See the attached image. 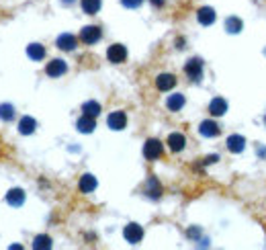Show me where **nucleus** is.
<instances>
[{
  "label": "nucleus",
  "instance_id": "nucleus-1",
  "mask_svg": "<svg viewBox=\"0 0 266 250\" xmlns=\"http://www.w3.org/2000/svg\"><path fill=\"white\" fill-rule=\"evenodd\" d=\"M162 152H164V146H162V142L156 140V138H150V140L144 144V156H146V160H150V162L158 160V158L162 156Z\"/></svg>",
  "mask_w": 266,
  "mask_h": 250
},
{
  "label": "nucleus",
  "instance_id": "nucleus-2",
  "mask_svg": "<svg viewBox=\"0 0 266 250\" xmlns=\"http://www.w3.org/2000/svg\"><path fill=\"white\" fill-rule=\"evenodd\" d=\"M184 74L192 80V82H198L203 78V60H198V58H192L186 62L184 66Z\"/></svg>",
  "mask_w": 266,
  "mask_h": 250
},
{
  "label": "nucleus",
  "instance_id": "nucleus-3",
  "mask_svg": "<svg viewBox=\"0 0 266 250\" xmlns=\"http://www.w3.org/2000/svg\"><path fill=\"white\" fill-rule=\"evenodd\" d=\"M100 37H102V31L96 25H86L80 31V41L86 43V45H94L96 41H100Z\"/></svg>",
  "mask_w": 266,
  "mask_h": 250
},
{
  "label": "nucleus",
  "instance_id": "nucleus-4",
  "mask_svg": "<svg viewBox=\"0 0 266 250\" xmlns=\"http://www.w3.org/2000/svg\"><path fill=\"white\" fill-rule=\"evenodd\" d=\"M123 238L129 244H140L142 238H144V228H142L140 223H127L125 230H123Z\"/></svg>",
  "mask_w": 266,
  "mask_h": 250
},
{
  "label": "nucleus",
  "instance_id": "nucleus-5",
  "mask_svg": "<svg viewBox=\"0 0 266 250\" xmlns=\"http://www.w3.org/2000/svg\"><path fill=\"white\" fill-rule=\"evenodd\" d=\"M106 58L108 62H113V64H123L127 60V50H125V45L121 43H113L110 48L106 50Z\"/></svg>",
  "mask_w": 266,
  "mask_h": 250
},
{
  "label": "nucleus",
  "instance_id": "nucleus-6",
  "mask_svg": "<svg viewBox=\"0 0 266 250\" xmlns=\"http://www.w3.org/2000/svg\"><path fill=\"white\" fill-rule=\"evenodd\" d=\"M66 72H68V64H66L64 60H52L48 66H46V74L50 76V78H60V76H64Z\"/></svg>",
  "mask_w": 266,
  "mask_h": 250
},
{
  "label": "nucleus",
  "instance_id": "nucleus-7",
  "mask_svg": "<svg viewBox=\"0 0 266 250\" xmlns=\"http://www.w3.org/2000/svg\"><path fill=\"white\" fill-rule=\"evenodd\" d=\"M106 125L113 129V131H121V129H125V125H127V115L123 111H113L110 115L106 117Z\"/></svg>",
  "mask_w": 266,
  "mask_h": 250
},
{
  "label": "nucleus",
  "instance_id": "nucleus-8",
  "mask_svg": "<svg viewBox=\"0 0 266 250\" xmlns=\"http://www.w3.org/2000/svg\"><path fill=\"white\" fill-rule=\"evenodd\" d=\"M76 43H78V39H76L72 33H62V35L56 39V45H58L62 52H74V50H76Z\"/></svg>",
  "mask_w": 266,
  "mask_h": 250
},
{
  "label": "nucleus",
  "instance_id": "nucleus-9",
  "mask_svg": "<svg viewBox=\"0 0 266 250\" xmlns=\"http://www.w3.org/2000/svg\"><path fill=\"white\" fill-rule=\"evenodd\" d=\"M4 201L8 203L10 207H20L25 203V191L23 189H10L8 193H6V197H4Z\"/></svg>",
  "mask_w": 266,
  "mask_h": 250
},
{
  "label": "nucleus",
  "instance_id": "nucleus-10",
  "mask_svg": "<svg viewBox=\"0 0 266 250\" xmlns=\"http://www.w3.org/2000/svg\"><path fill=\"white\" fill-rule=\"evenodd\" d=\"M244 148H246V138H244V135L234 133L228 138V150L232 154H240V152H244Z\"/></svg>",
  "mask_w": 266,
  "mask_h": 250
},
{
  "label": "nucleus",
  "instance_id": "nucleus-11",
  "mask_svg": "<svg viewBox=\"0 0 266 250\" xmlns=\"http://www.w3.org/2000/svg\"><path fill=\"white\" fill-rule=\"evenodd\" d=\"M96 176L94 174H90V172H86V174H82L80 176V183H78V189L82 191V193H92L94 189H96Z\"/></svg>",
  "mask_w": 266,
  "mask_h": 250
},
{
  "label": "nucleus",
  "instance_id": "nucleus-12",
  "mask_svg": "<svg viewBox=\"0 0 266 250\" xmlns=\"http://www.w3.org/2000/svg\"><path fill=\"white\" fill-rule=\"evenodd\" d=\"M184 146H186V138L182 133H170L168 135V148L172 152H182Z\"/></svg>",
  "mask_w": 266,
  "mask_h": 250
},
{
  "label": "nucleus",
  "instance_id": "nucleus-13",
  "mask_svg": "<svg viewBox=\"0 0 266 250\" xmlns=\"http://www.w3.org/2000/svg\"><path fill=\"white\" fill-rule=\"evenodd\" d=\"M96 117H90V115H82L78 121H76V127L80 133H92L94 127H96Z\"/></svg>",
  "mask_w": 266,
  "mask_h": 250
},
{
  "label": "nucleus",
  "instance_id": "nucleus-14",
  "mask_svg": "<svg viewBox=\"0 0 266 250\" xmlns=\"http://www.w3.org/2000/svg\"><path fill=\"white\" fill-rule=\"evenodd\" d=\"M146 195L150 199H158L162 195V185L158 183V178L156 176H150L148 178V183H146Z\"/></svg>",
  "mask_w": 266,
  "mask_h": 250
},
{
  "label": "nucleus",
  "instance_id": "nucleus-15",
  "mask_svg": "<svg viewBox=\"0 0 266 250\" xmlns=\"http://www.w3.org/2000/svg\"><path fill=\"white\" fill-rule=\"evenodd\" d=\"M226 111H228V103L221 99V97H215L211 103H209V113L213 117H221V115H226Z\"/></svg>",
  "mask_w": 266,
  "mask_h": 250
},
{
  "label": "nucleus",
  "instance_id": "nucleus-16",
  "mask_svg": "<svg viewBox=\"0 0 266 250\" xmlns=\"http://www.w3.org/2000/svg\"><path fill=\"white\" fill-rule=\"evenodd\" d=\"M176 84V76L174 74H160L156 78V86L158 90H162V93H168V90H172Z\"/></svg>",
  "mask_w": 266,
  "mask_h": 250
},
{
  "label": "nucleus",
  "instance_id": "nucleus-17",
  "mask_svg": "<svg viewBox=\"0 0 266 250\" xmlns=\"http://www.w3.org/2000/svg\"><path fill=\"white\" fill-rule=\"evenodd\" d=\"M219 125L215 121H203L201 125H198V133L203 135V138H215V135H219Z\"/></svg>",
  "mask_w": 266,
  "mask_h": 250
},
{
  "label": "nucleus",
  "instance_id": "nucleus-18",
  "mask_svg": "<svg viewBox=\"0 0 266 250\" xmlns=\"http://www.w3.org/2000/svg\"><path fill=\"white\" fill-rule=\"evenodd\" d=\"M196 19H198V23L201 25H213L215 23V11L211 9V7H203V9H198V13H196Z\"/></svg>",
  "mask_w": 266,
  "mask_h": 250
},
{
  "label": "nucleus",
  "instance_id": "nucleus-19",
  "mask_svg": "<svg viewBox=\"0 0 266 250\" xmlns=\"http://www.w3.org/2000/svg\"><path fill=\"white\" fill-rule=\"evenodd\" d=\"M35 129H37V121L33 117H29V115H25L23 119L18 121V133L20 135H31Z\"/></svg>",
  "mask_w": 266,
  "mask_h": 250
},
{
  "label": "nucleus",
  "instance_id": "nucleus-20",
  "mask_svg": "<svg viewBox=\"0 0 266 250\" xmlns=\"http://www.w3.org/2000/svg\"><path fill=\"white\" fill-rule=\"evenodd\" d=\"M184 103H186V99H184V95H180V93H174V95H170L168 97V101H166V107L170 109V111H180L182 107H184Z\"/></svg>",
  "mask_w": 266,
  "mask_h": 250
},
{
  "label": "nucleus",
  "instance_id": "nucleus-21",
  "mask_svg": "<svg viewBox=\"0 0 266 250\" xmlns=\"http://www.w3.org/2000/svg\"><path fill=\"white\" fill-rule=\"evenodd\" d=\"M27 56L33 62H39V60L46 58V48H43L41 43H31V45H27Z\"/></svg>",
  "mask_w": 266,
  "mask_h": 250
},
{
  "label": "nucleus",
  "instance_id": "nucleus-22",
  "mask_svg": "<svg viewBox=\"0 0 266 250\" xmlns=\"http://www.w3.org/2000/svg\"><path fill=\"white\" fill-rule=\"evenodd\" d=\"M80 5H82V11L86 15H96L100 11V0H80Z\"/></svg>",
  "mask_w": 266,
  "mask_h": 250
},
{
  "label": "nucleus",
  "instance_id": "nucleus-23",
  "mask_svg": "<svg viewBox=\"0 0 266 250\" xmlns=\"http://www.w3.org/2000/svg\"><path fill=\"white\" fill-rule=\"evenodd\" d=\"M82 111H84V115L98 117V115H100V103H96V101H86V103L82 105Z\"/></svg>",
  "mask_w": 266,
  "mask_h": 250
},
{
  "label": "nucleus",
  "instance_id": "nucleus-24",
  "mask_svg": "<svg viewBox=\"0 0 266 250\" xmlns=\"http://www.w3.org/2000/svg\"><path fill=\"white\" fill-rule=\"evenodd\" d=\"M242 27H244V23H242L238 17H228V19H226V29H228V33L236 35V33L242 31Z\"/></svg>",
  "mask_w": 266,
  "mask_h": 250
},
{
  "label": "nucleus",
  "instance_id": "nucleus-25",
  "mask_svg": "<svg viewBox=\"0 0 266 250\" xmlns=\"http://www.w3.org/2000/svg\"><path fill=\"white\" fill-rule=\"evenodd\" d=\"M0 119L6 121V123L14 119V107L10 103H2V105H0Z\"/></svg>",
  "mask_w": 266,
  "mask_h": 250
},
{
  "label": "nucleus",
  "instance_id": "nucleus-26",
  "mask_svg": "<svg viewBox=\"0 0 266 250\" xmlns=\"http://www.w3.org/2000/svg\"><path fill=\"white\" fill-rule=\"evenodd\" d=\"M33 248H35V250H50V248H52V238L46 236V234L37 236V238L33 240Z\"/></svg>",
  "mask_w": 266,
  "mask_h": 250
},
{
  "label": "nucleus",
  "instance_id": "nucleus-27",
  "mask_svg": "<svg viewBox=\"0 0 266 250\" xmlns=\"http://www.w3.org/2000/svg\"><path fill=\"white\" fill-rule=\"evenodd\" d=\"M121 5H123L125 9H138V7L144 5V0H121Z\"/></svg>",
  "mask_w": 266,
  "mask_h": 250
},
{
  "label": "nucleus",
  "instance_id": "nucleus-28",
  "mask_svg": "<svg viewBox=\"0 0 266 250\" xmlns=\"http://www.w3.org/2000/svg\"><path fill=\"white\" fill-rule=\"evenodd\" d=\"M186 236L190 240H198V238H201V228H196V225H194V228H188L186 230Z\"/></svg>",
  "mask_w": 266,
  "mask_h": 250
},
{
  "label": "nucleus",
  "instance_id": "nucleus-29",
  "mask_svg": "<svg viewBox=\"0 0 266 250\" xmlns=\"http://www.w3.org/2000/svg\"><path fill=\"white\" fill-rule=\"evenodd\" d=\"M217 160H219V156L211 154V156H205V158H203V164H213V162H217Z\"/></svg>",
  "mask_w": 266,
  "mask_h": 250
},
{
  "label": "nucleus",
  "instance_id": "nucleus-30",
  "mask_svg": "<svg viewBox=\"0 0 266 250\" xmlns=\"http://www.w3.org/2000/svg\"><path fill=\"white\" fill-rule=\"evenodd\" d=\"M176 48H178V50H182V48H184V39H182V37L176 39Z\"/></svg>",
  "mask_w": 266,
  "mask_h": 250
},
{
  "label": "nucleus",
  "instance_id": "nucleus-31",
  "mask_svg": "<svg viewBox=\"0 0 266 250\" xmlns=\"http://www.w3.org/2000/svg\"><path fill=\"white\" fill-rule=\"evenodd\" d=\"M150 3H152L154 7H158V9H160V7H164V0H150Z\"/></svg>",
  "mask_w": 266,
  "mask_h": 250
},
{
  "label": "nucleus",
  "instance_id": "nucleus-32",
  "mask_svg": "<svg viewBox=\"0 0 266 250\" xmlns=\"http://www.w3.org/2000/svg\"><path fill=\"white\" fill-rule=\"evenodd\" d=\"M62 3H64V5H72V3H74V0H62Z\"/></svg>",
  "mask_w": 266,
  "mask_h": 250
},
{
  "label": "nucleus",
  "instance_id": "nucleus-33",
  "mask_svg": "<svg viewBox=\"0 0 266 250\" xmlns=\"http://www.w3.org/2000/svg\"><path fill=\"white\" fill-rule=\"evenodd\" d=\"M264 123H266V117H264Z\"/></svg>",
  "mask_w": 266,
  "mask_h": 250
}]
</instances>
